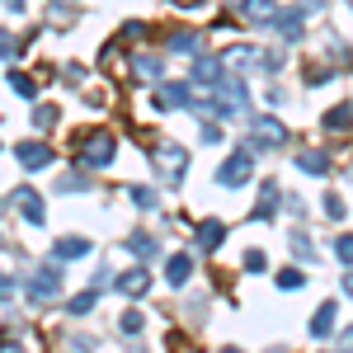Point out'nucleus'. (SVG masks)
<instances>
[{"instance_id":"a211bd4d","label":"nucleus","mask_w":353,"mask_h":353,"mask_svg":"<svg viewBox=\"0 0 353 353\" xmlns=\"http://www.w3.org/2000/svg\"><path fill=\"white\" fill-rule=\"evenodd\" d=\"M297 170H301V174H330V156H325V151H301Z\"/></svg>"},{"instance_id":"ddd939ff","label":"nucleus","mask_w":353,"mask_h":353,"mask_svg":"<svg viewBox=\"0 0 353 353\" xmlns=\"http://www.w3.org/2000/svg\"><path fill=\"white\" fill-rule=\"evenodd\" d=\"M165 52H174V57H193V52H203V38L193 33V28H174L170 33V48Z\"/></svg>"},{"instance_id":"dca6fc26","label":"nucleus","mask_w":353,"mask_h":353,"mask_svg":"<svg viewBox=\"0 0 353 353\" xmlns=\"http://www.w3.org/2000/svg\"><path fill=\"white\" fill-rule=\"evenodd\" d=\"M221 236H226V226H221L217 217H212V221H198V231H193V245H198V250H217Z\"/></svg>"},{"instance_id":"f3484780","label":"nucleus","mask_w":353,"mask_h":353,"mask_svg":"<svg viewBox=\"0 0 353 353\" xmlns=\"http://www.w3.org/2000/svg\"><path fill=\"white\" fill-rule=\"evenodd\" d=\"M269 28H278L288 43H297V38H301V10H283V14H273Z\"/></svg>"},{"instance_id":"2f4dec72","label":"nucleus","mask_w":353,"mask_h":353,"mask_svg":"<svg viewBox=\"0 0 353 353\" xmlns=\"http://www.w3.org/2000/svg\"><path fill=\"white\" fill-rule=\"evenodd\" d=\"M19 52V43H14V38H10V33H0V61H10V57Z\"/></svg>"},{"instance_id":"2eb2a0df","label":"nucleus","mask_w":353,"mask_h":353,"mask_svg":"<svg viewBox=\"0 0 353 353\" xmlns=\"http://www.w3.org/2000/svg\"><path fill=\"white\" fill-rule=\"evenodd\" d=\"M94 245L85 241V236H61V241L52 245V259H85Z\"/></svg>"},{"instance_id":"7c9ffc66","label":"nucleus","mask_w":353,"mask_h":353,"mask_svg":"<svg viewBox=\"0 0 353 353\" xmlns=\"http://www.w3.org/2000/svg\"><path fill=\"white\" fill-rule=\"evenodd\" d=\"M71 189H90V174H61V193Z\"/></svg>"},{"instance_id":"20e7f679","label":"nucleus","mask_w":353,"mask_h":353,"mask_svg":"<svg viewBox=\"0 0 353 353\" xmlns=\"http://www.w3.org/2000/svg\"><path fill=\"white\" fill-rule=\"evenodd\" d=\"M61 292V269L57 264H43V269L28 278V301H52Z\"/></svg>"},{"instance_id":"c756f323","label":"nucleus","mask_w":353,"mask_h":353,"mask_svg":"<svg viewBox=\"0 0 353 353\" xmlns=\"http://www.w3.org/2000/svg\"><path fill=\"white\" fill-rule=\"evenodd\" d=\"M245 269H250V273H264V269H269L264 250H245Z\"/></svg>"},{"instance_id":"6e6552de","label":"nucleus","mask_w":353,"mask_h":353,"mask_svg":"<svg viewBox=\"0 0 353 353\" xmlns=\"http://www.w3.org/2000/svg\"><path fill=\"white\" fill-rule=\"evenodd\" d=\"M198 273V264H193L189 250H179V254H170V264H165V283L170 288H189V278Z\"/></svg>"},{"instance_id":"393cba45","label":"nucleus","mask_w":353,"mask_h":353,"mask_svg":"<svg viewBox=\"0 0 353 353\" xmlns=\"http://www.w3.org/2000/svg\"><path fill=\"white\" fill-rule=\"evenodd\" d=\"M128 198H132L141 212H151V208H156V189H141V184H137V189H128Z\"/></svg>"},{"instance_id":"c9c22d12","label":"nucleus","mask_w":353,"mask_h":353,"mask_svg":"<svg viewBox=\"0 0 353 353\" xmlns=\"http://www.w3.org/2000/svg\"><path fill=\"white\" fill-rule=\"evenodd\" d=\"M339 344H344V349H353V325H349V330H339Z\"/></svg>"},{"instance_id":"f704fd0d","label":"nucleus","mask_w":353,"mask_h":353,"mask_svg":"<svg viewBox=\"0 0 353 353\" xmlns=\"http://www.w3.org/2000/svg\"><path fill=\"white\" fill-rule=\"evenodd\" d=\"M0 5H5L10 14H24V5H28V0H0Z\"/></svg>"},{"instance_id":"a878e982","label":"nucleus","mask_w":353,"mask_h":353,"mask_svg":"<svg viewBox=\"0 0 353 353\" xmlns=\"http://www.w3.org/2000/svg\"><path fill=\"white\" fill-rule=\"evenodd\" d=\"M10 85H14V94H24V99H38V85L28 81V76H19V71L10 76Z\"/></svg>"},{"instance_id":"bb28decb","label":"nucleus","mask_w":353,"mask_h":353,"mask_svg":"<svg viewBox=\"0 0 353 353\" xmlns=\"http://www.w3.org/2000/svg\"><path fill=\"white\" fill-rule=\"evenodd\" d=\"M292 254H297V259H316V245L306 241L301 231H292Z\"/></svg>"},{"instance_id":"9b49d317","label":"nucleus","mask_w":353,"mask_h":353,"mask_svg":"<svg viewBox=\"0 0 353 353\" xmlns=\"http://www.w3.org/2000/svg\"><path fill=\"white\" fill-rule=\"evenodd\" d=\"M123 250L137 254L141 264H146V259H161V241H156V236H146V231H132V236L123 241Z\"/></svg>"},{"instance_id":"7ed1b4c3","label":"nucleus","mask_w":353,"mask_h":353,"mask_svg":"<svg viewBox=\"0 0 353 353\" xmlns=\"http://www.w3.org/2000/svg\"><path fill=\"white\" fill-rule=\"evenodd\" d=\"M250 174H254V156H250V151H236V156H226V161L217 165L221 189H241V184H250Z\"/></svg>"},{"instance_id":"cd10ccee","label":"nucleus","mask_w":353,"mask_h":353,"mask_svg":"<svg viewBox=\"0 0 353 353\" xmlns=\"http://www.w3.org/2000/svg\"><path fill=\"white\" fill-rule=\"evenodd\" d=\"M141 325H146V316H141V311H128V316L118 321V330H123V334H137Z\"/></svg>"},{"instance_id":"f03ea898","label":"nucleus","mask_w":353,"mask_h":353,"mask_svg":"<svg viewBox=\"0 0 353 353\" xmlns=\"http://www.w3.org/2000/svg\"><path fill=\"white\" fill-rule=\"evenodd\" d=\"M283 141H288V128H283L278 118L264 113V118H254V123H250V151H278Z\"/></svg>"},{"instance_id":"f257e3e1","label":"nucleus","mask_w":353,"mask_h":353,"mask_svg":"<svg viewBox=\"0 0 353 353\" xmlns=\"http://www.w3.org/2000/svg\"><path fill=\"white\" fill-rule=\"evenodd\" d=\"M113 156H118V137L109 128H99V132H90L81 141V151H76V165L81 170H109Z\"/></svg>"},{"instance_id":"4468645a","label":"nucleus","mask_w":353,"mask_h":353,"mask_svg":"<svg viewBox=\"0 0 353 353\" xmlns=\"http://www.w3.org/2000/svg\"><path fill=\"white\" fill-rule=\"evenodd\" d=\"M273 14H278V5L273 0H241V19H250V24H273Z\"/></svg>"},{"instance_id":"c85d7f7f","label":"nucleus","mask_w":353,"mask_h":353,"mask_svg":"<svg viewBox=\"0 0 353 353\" xmlns=\"http://www.w3.org/2000/svg\"><path fill=\"white\" fill-rule=\"evenodd\" d=\"M334 259L353 264V236H334Z\"/></svg>"},{"instance_id":"5701e85b","label":"nucleus","mask_w":353,"mask_h":353,"mask_svg":"<svg viewBox=\"0 0 353 353\" xmlns=\"http://www.w3.org/2000/svg\"><path fill=\"white\" fill-rule=\"evenodd\" d=\"M349 118H353L349 104H344V109H330V113H325V128H330V132H344V128H353Z\"/></svg>"},{"instance_id":"1a4fd4ad","label":"nucleus","mask_w":353,"mask_h":353,"mask_svg":"<svg viewBox=\"0 0 353 353\" xmlns=\"http://www.w3.org/2000/svg\"><path fill=\"white\" fill-rule=\"evenodd\" d=\"M14 156H19V165H24L28 174H38V170H48V165H52V151H48L43 141H19V146H14Z\"/></svg>"},{"instance_id":"9d476101","label":"nucleus","mask_w":353,"mask_h":353,"mask_svg":"<svg viewBox=\"0 0 353 353\" xmlns=\"http://www.w3.org/2000/svg\"><path fill=\"white\" fill-rule=\"evenodd\" d=\"M10 203L24 212V221H33V226H43V217H48V208H43V198L38 193H28V189H14L10 193Z\"/></svg>"},{"instance_id":"e433bc0d","label":"nucleus","mask_w":353,"mask_h":353,"mask_svg":"<svg viewBox=\"0 0 353 353\" xmlns=\"http://www.w3.org/2000/svg\"><path fill=\"white\" fill-rule=\"evenodd\" d=\"M344 292H349V297H353V273H344Z\"/></svg>"},{"instance_id":"4be33fe9","label":"nucleus","mask_w":353,"mask_h":353,"mask_svg":"<svg viewBox=\"0 0 353 353\" xmlns=\"http://www.w3.org/2000/svg\"><path fill=\"white\" fill-rule=\"evenodd\" d=\"M94 297H99V288H90V292H81V297H71V301H66V311H71V316H90Z\"/></svg>"},{"instance_id":"72a5a7b5","label":"nucleus","mask_w":353,"mask_h":353,"mask_svg":"<svg viewBox=\"0 0 353 353\" xmlns=\"http://www.w3.org/2000/svg\"><path fill=\"white\" fill-rule=\"evenodd\" d=\"M203 141H208V146H212V141H221V128H217V123H208V128H203Z\"/></svg>"},{"instance_id":"412c9836","label":"nucleus","mask_w":353,"mask_h":353,"mask_svg":"<svg viewBox=\"0 0 353 353\" xmlns=\"http://www.w3.org/2000/svg\"><path fill=\"white\" fill-rule=\"evenodd\" d=\"M33 128H38V132H52L57 128V109L52 104H38V109H33Z\"/></svg>"},{"instance_id":"423d86ee","label":"nucleus","mask_w":353,"mask_h":353,"mask_svg":"<svg viewBox=\"0 0 353 353\" xmlns=\"http://www.w3.org/2000/svg\"><path fill=\"white\" fill-rule=\"evenodd\" d=\"M221 57H203V52H193V66H189V76H193V85H203V90H217L221 85Z\"/></svg>"},{"instance_id":"aec40b11","label":"nucleus","mask_w":353,"mask_h":353,"mask_svg":"<svg viewBox=\"0 0 353 353\" xmlns=\"http://www.w3.org/2000/svg\"><path fill=\"white\" fill-rule=\"evenodd\" d=\"M137 76H141V81H161L165 61H161V57H151V52H141V57H137Z\"/></svg>"},{"instance_id":"4c0bfd02","label":"nucleus","mask_w":353,"mask_h":353,"mask_svg":"<svg viewBox=\"0 0 353 353\" xmlns=\"http://www.w3.org/2000/svg\"><path fill=\"white\" fill-rule=\"evenodd\" d=\"M306 5H311V10H325V0H306Z\"/></svg>"},{"instance_id":"0eeeda50","label":"nucleus","mask_w":353,"mask_h":353,"mask_svg":"<svg viewBox=\"0 0 353 353\" xmlns=\"http://www.w3.org/2000/svg\"><path fill=\"white\" fill-rule=\"evenodd\" d=\"M156 156H161V161H156L161 179L179 184V179H184V146H174V141H161V151H156Z\"/></svg>"},{"instance_id":"473e14b6","label":"nucleus","mask_w":353,"mask_h":353,"mask_svg":"<svg viewBox=\"0 0 353 353\" xmlns=\"http://www.w3.org/2000/svg\"><path fill=\"white\" fill-rule=\"evenodd\" d=\"M325 212H330V217H344V198H339V193H330V198H325Z\"/></svg>"},{"instance_id":"6ab92c4d","label":"nucleus","mask_w":353,"mask_h":353,"mask_svg":"<svg viewBox=\"0 0 353 353\" xmlns=\"http://www.w3.org/2000/svg\"><path fill=\"white\" fill-rule=\"evenodd\" d=\"M334 311H339L334 301H325V306L316 311V321H311V339H325L330 330H334Z\"/></svg>"},{"instance_id":"f8f14e48","label":"nucleus","mask_w":353,"mask_h":353,"mask_svg":"<svg viewBox=\"0 0 353 353\" xmlns=\"http://www.w3.org/2000/svg\"><path fill=\"white\" fill-rule=\"evenodd\" d=\"M278 208H283V189H278L273 179H264V193H259V203H254V221L278 217Z\"/></svg>"},{"instance_id":"b1692460","label":"nucleus","mask_w":353,"mask_h":353,"mask_svg":"<svg viewBox=\"0 0 353 353\" xmlns=\"http://www.w3.org/2000/svg\"><path fill=\"white\" fill-rule=\"evenodd\" d=\"M278 288H283V292H297V288H306V273L301 269H283L278 273Z\"/></svg>"},{"instance_id":"39448f33","label":"nucleus","mask_w":353,"mask_h":353,"mask_svg":"<svg viewBox=\"0 0 353 353\" xmlns=\"http://www.w3.org/2000/svg\"><path fill=\"white\" fill-rule=\"evenodd\" d=\"M113 292H118V297H141V292H151V269L137 264V269H128V273H113Z\"/></svg>"}]
</instances>
